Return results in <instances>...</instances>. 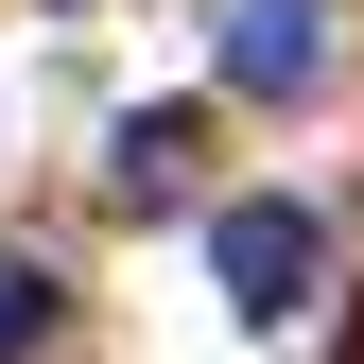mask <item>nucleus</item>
Listing matches in <instances>:
<instances>
[{
  "label": "nucleus",
  "instance_id": "nucleus-1",
  "mask_svg": "<svg viewBox=\"0 0 364 364\" xmlns=\"http://www.w3.org/2000/svg\"><path fill=\"white\" fill-rule=\"evenodd\" d=\"M312 260H330V225H312L295 191H243V208H208V278L243 330H295L312 312Z\"/></svg>",
  "mask_w": 364,
  "mask_h": 364
},
{
  "label": "nucleus",
  "instance_id": "nucleus-2",
  "mask_svg": "<svg viewBox=\"0 0 364 364\" xmlns=\"http://www.w3.org/2000/svg\"><path fill=\"white\" fill-rule=\"evenodd\" d=\"M330 70V0H225V87L243 105H295Z\"/></svg>",
  "mask_w": 364,
  "mask_h": 364
},
{
  "label": "nucleus",
  "instance_id": "nucleus-3",
  "mask_svg": "<svg viewBox=\"0 0 364 364\" xmlns=\"http://www.w3.org/2000/svg\"><path fill=\"white\" fill-rule=\"evenodd\" d=\"M191 139H208L191 105H139V122H122V156H105V191H122V208H191Z\"/></svg>",
  "mask_w": 364,
  "mask_h": 364
},
{
  "label": "nucleus",
  "instance_id": "nucleus-4",
  "mask_svg": "<svg viewBox=\"0 0 364 364\" xmlns=\"http://www.w3.org/2000/svg\"><path fill=\"white\" fill-rule=\"evenodd\" d=\"M35 347H53V278L18 260V278H0V364H35Z\"/></svg>",
  "mask_w": 364,
  "mask_h": 364
}]
</instances>
